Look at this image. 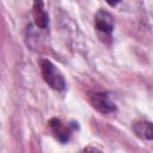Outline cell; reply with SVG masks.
Masks as SVG:
<instances>
[{
  "label": "cell",
  "instance_id": "8992f818",
  "mask_svg": "<svg viewBox=\"0 0 153 153\" xmlns=\"http://www.w3.org/2000/svg\"><path fill=\"white\" fill-rule=\"evenodd\" d=\"M135 134L142 139V140H152L153 137V130H152V123L151 122H137L133 127Z\"/></svg>",
  "mask_w": 153,
  "mask_h": 153
},
{
  "label": "cell",
  "instance_id": "7a4b0ae2",
  "mask_svg": "<svg viewBox=\"0 0 153 153\" xmlns=\"http://www.w3.org/2000/svg\"><path fill=\"white\" fill-rule=\"evenodd\" d=\"M90 102L92 104V106L98 110L102 114H111L114 111H116V105L115 103L110 99L109 94L105 92H94L91 94Z\"/></svg>",
  "mask_w": 153,
  "mask_h": 153
},
{
  "label": "cell",
  "instance_id": "6da1fadb",
  "mask_svg": "<svg viewBox=\"0 0 153 153\" xmlns=\"http://www.w3.org/2000/svg\"><path fill=\"white\" fill-rule=\"evenodd\" d=\"M41 72L44 81L54 90L62 91L66 87V81L63 75L60 73V71L49 61V60H42L41 61Z\"/></svg>",
  "mask_w": 153,
  "mask_h": 153
},
{
  "label": "cell",
  "instance_id": "5b68a950",
  "mask_svg": "<svg viewBox=\"0 0 153 153\" xmlns=\"http://www.w3.org/2000/svg\"><path fill=\"white\" fill-rule=\"evenodd\" d=\"M33 18L38 27L47 29L49 18H48L47 11L44 10V4L42 0H33Z\"/></svg>",
  "mask_w": 153,
  "mask_h": 153
},
{
  "label": "cell",
  "instance_id": "3957f363",
  "mask_svg": "<svg viewBox=\"0 0 153 153\" xmlns=\"http://www.w3.org/2000/svg\"><path fill=\"white\" fill-rule=\"evenodd\" d=\"M49 124H50V128H51L53 133L55 134L56 139L60 142H62V143H66L71 139L72 131L75 128H78V126H75V123H74V126H72V124H63L59 118L50 120Z\"/></svg>",
  "mask_w": 153,
  "mask_h": 153
},
{
  "label": "cell",
  "instance_id": "52a82bcc",
  "mask_svg": "<svg viewBox=\"0 0 153 153\" xmlns=\"http://www.w3.org/2000/svg\"><path fill=\"white\" fill-rule=\"evenodd\" d=\"M105 1H106V2H108L110 6H112V7H114V6H116V5H117V4H118L121 0H105Z\"/></svg>",
  "mask_w": 153,
  "mask_h": 153
},
{
  "label": "cell",
  "instance_id": "277c9868",
  "mask_svg": "<svg viewBox=\"0 0 153 153\" xmlns=\"http://www.w3.org/2000/svg\"><path fill=\"white\" fill-rule=\"evenodd\" d=\"M94 25L98 31L105 35H111V32L114 31L112 16L104 10H99L94 16Z\"/></svg>",
  "mask_w": 153,
  "mask_h": 153
}]
</instances>
